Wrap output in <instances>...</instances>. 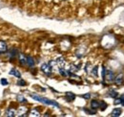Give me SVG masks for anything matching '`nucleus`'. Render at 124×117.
<instances>
[{
  "instance_id": "nucleus-8",
  "label": "nucleus",
  "mask_w": 124,
  "mask_h": 117,
  "mask_svg": "<svg viewBox=\"0 0 124 117\" xmlns=\"http://www.w3.org/2000/svg\"><path fill=\"white\" fill-rule=\"evenodd\" d=\"M7 117H15L16 115V111L14 109V108H9L7 111H6V114H5Z\"/></svg>"
},
{
  "instance_id": "nucleus-14",
  "label": "nucleus",
  "mask_w": 124,
  "mask_h": 117,
  "mask_svg": "<svg viewBox=\"0 0 124 117\" xmlns=\"http://www.w3.org/2000/svg\"><path fill=\"white\" fill-rule=\"evenodd\" d=\"M78 66H77V65H75V64H71L70 65V68H69V72H71V73H76L77 71H78Z\"/></svg>"
},
{
  "instance_id": "nucleus-25",
  "label": "nucleus",
  "mask_w": 124,
  "mask_h": 117,
  "mask_svg": "<svg viewBox=\"0 0 124 117\" xmlns=\"http://www.w3.org/2000/svg\"><path fill=\"white\" fill-rule=\"evenodd\" d=\"M84 111H85V112H87V113H89V114H92V115L95 113V110H94V109H93V110H90V109L84 108Z\"/></svg>"
},
{
  "instance_id": "nucleus-24",
  "label": "nucleus",
  "mask_w": 124,
  "mask_h": 117,
  "mask_svg": "<svg viewBox=\"0 0 124 117\" xmlns=\"http://www.w3.org/2000/svg\"><path fill=\"white\" fill-rule=\"evenodd\" d=\"M0 83H1V85H2V86H8V84H9L8 80H7V79H4V78H3V79H1V82H0Z\"/></svg>"
},
{
  "instance_id": "nucleus-21",
  "label": "nucleus",
  "mask_w": 124,
  "mask_h": 117,
  "mask_svg": "<svg viewBox=\"0 0 124 117\" xmlns=\"http://www.w3.org/2000/svg\"><path fill=\"white\" fill-rule=\"evenodd\" d=\"M16 84H17V86H19V87H25V86L27 85L24 80H18Z\"/></svg>"
},
{
  "instance_id": "nucleus-9",
  "label": "nucleus",
  "mask_w": 124,
  "mask_h": 117,
  "mask_svg": "<svg viewBox=\"0 0 124 117\" xmlns=\"http://www.w3.org/2000/svg\"><path fill=\"white\" fill-rule=\"evenodd\" d=\"M56 63H57V65L59 66V67H64L65 66V59H64V58L63 57H59V58H57L56 59Z\"/></svg>"
},
{
  "instance_id": "nucleus-22",
  "label": "nucleus",
  "mask_w": 124,
  "mask_h": 117,
  "mask_svg": "<svg viewBox=\"0 0 124 117\" xmlns=\"http://www.w3.org/2000/svg\"><path fill=\"white\" fill-rule=\"evenodd\" d=\"M17 100H18V102H20V103H26L27 102V100H26L22 95H18V96H17Z\"/></svg>"
},
{
  "instance_id": "nucleus-17",
  "label": "nucleus",
  "mask_w": 124,
  "mask_h": 117,
  "mask_svg": "<svg viewBox=\"0 0 124 117\" xmlns=\"http://www.w3.org/2000/svg\"><path fill=\"white\" fill-rule=\"evenodd\" d=\"M30 116H35V117H39L40 116V113L36 110V109H32L30 111V114H29Z\"/></svg>"
},
{
  "instance_id": "nucleus-5",
  "label": "nucleus",
  "mask_w": 124,
  "mask_h": 117,
  "mask_svg": "<svg viewBox=\"0 0 124 117\" xmlns=\"http://www.w3.org/2000/svg\"><path fill=\"white\" fill-rule=\"evenodd\" d=\"M115 83L116 84V85H121L122 83H123V74L122 73H120V74H118L116 78H115Z\"/></svg>"
},
{
  "instance_id": "nucleus-23",
  "label": "nucleus",
  "mask_w": 124,
  "mask_h": 117,
  "mask_svg": "<svg viewBox=\"0 0 124 117\" xmlns=\"http://www.w3.org/2000/svg\"><path fill=\"white\" fill-rule=\"evenodd\" d=\"M99 107H100V109H101V110H104V109H106V107H107V104L104 102H100Z\"/></svg>"
},
{
  "instance_id": "nucleus-18",
  "label": "nucleus",
  "mask_w": 124,
  "mask_h": 117,
  "mask_svg": "<svg viewBox=\"0 0 124 117\" xmlns=\"http://www.w3.org/2000/svg\"><path fill=\"white\" fill-rule=\"evenodd\" d=\"M118 95V93L116 91V90H110L109 91V96L112 97V98H116Z\"/></svg>"
},
{
  "instance_id": "nucleus-4",
  "label": "nucleus",
  "mask_w": 124,
  "mask_h": 117,
  "mask_svg": "<svg viewBox=\"0 0 124 117\" xmlns=\"http://www.w3.org/2000/svg\"><path fill=\"white\" fill-rule=\"evenodd\" d=\"M27 111H28L27 107H20L18 108L17 112H16V115H18V116H25V115L27 114Z\"/></svg>"
},
{
  "instance_id": "nucleus-7",
  "label": "nucleus",
  "mask_w": 124,
  "mask_h": 117,
  "mask_svg": "<svg viewBox=\"0 0 124 117\" xmlns=\"http://www.w3.org/2000/svg\"><path fill=\"white\" fill-rule=\"evenodd\" d=\"M7 44L5 41H3V40H0V54H2V53H5L6 51H7Z\"/></svg>"
},
{
  "instance_id": "nucleus-20",
  "label": "nucleus",
  "mask_w": 124,
  "mask_h": 117,
  "mask_svg": "<svg viewBox=\"0 0 124 117\" xmlns=\"http://www.w3.org/2000/svg\"><path fill=\"white\" fill-rule=\"evenodd\" d=\"M49 64L52 68H56V66H58L56 63V60H51V61H49Z\"/></svg>"
},
{
  "instance_id": "nucleus-12",
  "label": "nucleus",
  "mask_w": 124,
  "mask_h": 117,
  "mask_svg": "<svg viewBox=\"0 0 124 117\" xmlns=\"http://www.w3.org/2000/svg\"><path fill=\"white\" fill-rule=\"evenodd\" d=\"M19 61L21 64H27V57L24 56L23 54H19Z\"/></svg>"
},
{
  "instance_id": "nucleus-6",
  "label": "nucleus",
  "mask_w": 124,
  "mask_h": 117,
  "mask_svg": "<svg viewBox=\"0 0 124 117\" xmlns=\"http://www.w3.org/2000/svg\"><path fill=\"white\" fill-rule=\"evenodd\" d=\"M65 95H66L67 101H69V102H72V101H74L76 99V95L74 93H72V92H66Z\"/></svg>"
},
{
  "instance_id": "nucleus-15",
  "label": "nucleus",
  "mask_w": 124,
  "mask_h": 117,
  "mask_svg": "<svg viewBox=\"0 0 124 117\" xmlns=\"http://www.w3.org/2000/svg\"><path fill=\"white\" fill-rule=\"evenodd\" d=\"M58 72H59L60 75L63 76V77H67V76L69 75V71H66V70L64 69V67H59V68H58Z\"/></svg>"
},
{
  "instance_id": "nucleus-16",
  "label": "nucleus",
  "mask_w": 124,
  "mask_h": 117,
  "mask_svg": "<svg viewBox=\"0 0 124 117\" xmlns=\"http://www.w3.org/2000/svg\"><path fill=\"white\" fill-rule=\"evenodd\" d=\"M27 65L32 67L34 65V59L31 58V57H27Z\"/></svg>"
},
{
  "instance_id": "nucleus-3",
  "label": "nucleus",
  "mask_w": 124,
  "mask_h": 117,
  "mask_svg": "<svg viewBox=\"0 0 124 117\" xmlns=\"http://www.w3.org/2000/svg\"><path fill=\"white\" fill-rule=\"evenodd\" d=\"M115 74L114 72L112 71V70H110V69H106V73H105V80L108 82V83H111V82H113V81H115Z\"/></svg>"
},
{
  "instance_id": "nucleus-28",
  "label": "nucleus",
  "mask_w": 124,
  "mask_h": 117,
  "mask_svg": "<svg viewBox=\"0 0 124 117\" xmlns=\"http://www.w3.org/2000/svg\"><path fill=\"white\" fill-rule=\"evenodd\" d=\"M121 105H122V106H124V99L122 100V103H121Z\"/></svg>"
},
{
  "instance_id": "nucleus-27",
  "label": "nucleus",
  "mask_w": 124,
  "mask_h": 117,
  "mask_svg": "<svg viewBox=\"0 0 124 117\" xmlns=\"http://www.w3.org/2000/svg\"><path fill=\"white\" fill-rule=\"evenodd\" d=\"M122 100H123L122 98H119V99H116V100H115V104H116V105L121 104V103H122Z\"/></svg>"
},
{
  "instance_id": "nucleus-19",
  "label": "nucleus",
  "mask_w": 124,
  "mask_h": 117,
  "mask_svg": "<svg viewBox=\"0 0 124 117\" xmlns=\"http://www.w3.org/2000/svg\"><path fill=\"white\" fill-rule=\"evenodd\" d=\"M92 74L94 77H97L98 76V66H94L92 70Z\"/></svg>"
},
{
  "instance_id": "nucleus-10",
  "label": "nucleus",
  "mask_w": 124,
  "mask_h": 117,
  "mask_svg": "<svg viewBox=\"0 0 124 117\" xmlns=\"http://www.w3.org/2000/svg\"><path fill=\"white\" fill-rule=\"evenodd\" d=\"M9 74L15 76V77H16V78H21V74H20V72H19L18 70H16V68H13L12 70H10Z\"/></svg>"
},
{
  "instance_id": "nucleus-13",
  "label": "nucleus",
  "mask_w": 124,
  "mask_h": 117,
  "mask_svg": "<svg viewBox=\"0 0 124 117\" xmlns=\"http://www.w3.org/2000/svg\"><path fill=\"white\" fill-rule=\"evenodd\" d=\"M99 105H100V103L98 102V101H96V100H93V101L91 102V107L95 110L96 108H98V107H99Z\"/></svg>"
},
{
  "instance_id": "nucleus-2",
  "label": "nucleus",
  "mask_w": 124,
  "mask_h": 117,
  "mask_svg": "<svg viewBox=\"0 0 124 117\" xmlns=\"http://www.w3.org/2000/svg\"><path fill=\"white\" fill-rule=\"evenodd\" d=\"M52 70H53V68L50 66L49 63H43L41 65V71L44 74H46L47 76H50L52 74Z\"/></svg>"
},
{
  "instance_id": "nucleus-26",
  "label": "nucleus",
  "mask_w": 124,
  "mask_h": 117,
  "mask_svg": "<svg viewBox=\"0 0 124 117\" xmlns=\"http://www.w3.org/2000/svg\"><path fill=\"white\" fill-rule=\"evenodd\" d=\"M82 98H84V99L88 100V99H90V98H91V95H90V93H87V94H84V95H82Z\"/></svg>"
},
{
  "instance_id": "nucleus-1",
  "label": "nucleus",
  "mask_w": 124,
  "mask_h": 117,
  "mask_svg": "<svg viewBox=\"0 0 124 117\" xmlns=\"http://www.w3.org/2000/svg\"><path fill=\"white\" fill-rule=\"evenodd\" d=\"M31 97L32 99H34L35 101L37 102H40L42 104H45V105H51V106H54L56 107H59V105L58 103H56L55 101H52V100H49L47 98H44V97H41L37 94H31Z\"/></svg>"
},
{
  "instance_id": "nucleus-11",
  "label": "nucleus",
  "mask_w": 124,
  "mask_h": 117,
  "mask_svg": "<svg viewBox=\"0 0 124 117\" xmlns=\"http://www.w3.org/2000/svg\"><path fill=\"white\" fill-rule=\"evenodd\" d=\"M120 114H121V109L120 108H115L111 113V115L113 117H118L120 116Z\"/></svg>"
}]
</instances>
